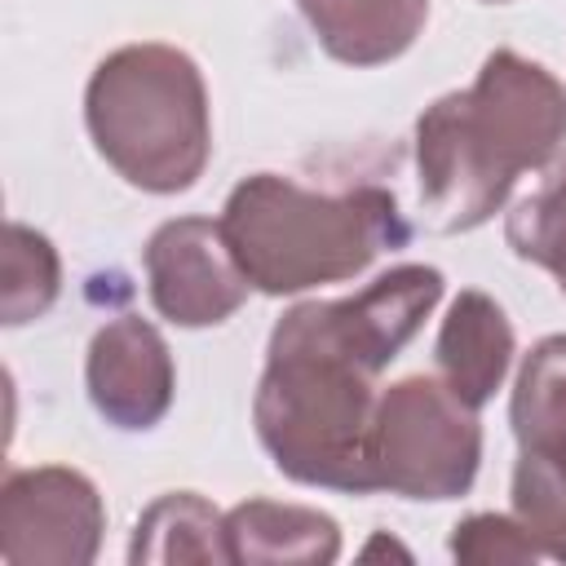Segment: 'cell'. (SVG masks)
I'll return each mask as SVG.
<instances>
[{
  "label": "cell",
  "instance_id": "cell-6",
  "mask_svg": "<svg viewBox=\"0 0 566 566\" xmlns=\"http://www.w3.org/2000/svg\"><path fill=\"white\" fill-rule=\"evenodd\" d=\"M102 535L106 504L88 473L35 464L0 482V557L9 566H88Z\"/></svg>",
  "mask_w": 566,
  "mask_h": 566
},
{
  "label": "cell",
  "instance_id": "cell-11",
  "mask_svg": "<svg viewBox=\"0 0 566 566\" xmlns=\"http://www.w3.org/2000/svg\"><path fill=\"white\" fill-rule=\"evenodd\" d=\"M318 49L340 66L402 57L429 22V0H296Z\"/></svg>",
  "mask_w": 566,
  "mask_h": 566
},
{
  "label": "cell",
  "instance_id": "cell-16",
  "mask_svg": "<svg viewBox=\"0 0 566 566\" xmlns=\"http://www.w3.org/2000/svg\"><path fill=\"white\" fill-rule=\"evenodd\" d=\"M504 243L517 261H531L553 279L566 274V150L539 168V186L504 217Z\"/></svg>",
  "mask_w": 566,
  "mask_h": 566
},
{
  "label": "cell",
  "instance_id": "cell-8",
  "mask_svg": "<svg viewBox=\"0 0 566 566\" xmlns=\"http://www.w3.org/2000/svg\"><path fill=\"white\" fill-rule=\"evenodd\" d=\"M84 389L93 411L119 433L155 429L177 394V363L164 332L142 314L106 318L84 354Z\"/></svg>",
  "mask_w": 566,
  "mask_h": 566
},
{
  "label": "cell",
  "instance_id": "cell-14",
  "mask_svg": "<svg viewBox=\"0 0 566 566\" xmlns=\"http://www.w3.org/2000/svg\"><path fill=\"white\" fill-rule=\"evenodd\" d=\"M509 424L517 451H539L566 469V336H544L517 367Z\"/></svg>",
  "mask_w": 566,
  "mask_h": 566
},
{
  "label": "cell",
  "instance_id": "cell-7",
  "mask_svg": "<svg viewBox=\"0 0 566 566\" xmlns=\"http://www.w3.org/2000/svg\"><path fill=\"white\" fill-rule=\"evenodd\" d=\"M146 292L159 318L172 327H217L234 318L252 292L239 270L221 221L212 217H172L164 221L142 252Z\"/></svg>",
  "mask_w": 566,
  "mask_h": 566
},
{
  "label": "cell",
  "instance_id": "cell-9",
  "mask_svg": "<svg viewBox=\"0 0 566 566\" xmlns=\"http://www.w3.org/2000/svg\"><path fill=\"white\" fill-rule=\"evenodd\" d=\"M442 292H447V279L438 265L407 261L376 274L354 296L318 301V314H323V327L380 376L416 340V332L424 327Z\"/></svg>",
  "mask_w": 566,
  "mask_h": 566
},
{
  "label": "cell",
  "instance_id": "cell-5",
  "mask_svg": "<svg viewBox=\"0 0 566 566\" xmlns=\"http://www.w3.org/2000/svg\"><path fill=\"white\" fill-rule=\"evenodd\" d=\"M482 469V424L442 376H402L380 389L371 420L376 491L402 500H460Z\"/></svg>",
  "mask_w": 566,
  "mask_h": 566
},
{
  "label": "cell",
  "instance_id": "cell-15",
  "mask_svg": "<svg viewBox=\"0 0 566 566\" xmlns=\"http://www.w3.org/2000/svg\"><path fill=\"white\" fill-rule=\"evenodd\" d=\"M62 292V256L49 234L27 221L4 226V287H0V323L22 327L44 318Z\"/></svg>",
  "mask_w": 566,
  "mask_h": 566
},
{
  "label": "cell",
  "instance_id": "cell-1",
  "mask_svg": "<svg viewBox=\"0 0 566 566\" xmlns=\"http://www.w3.org/2000/svg\"><path fill=\"white\" fill-rule=\"evenodd\" d=\"M566 142V84L513 53L482 57L469 88L442 93L416 119V190L420 221L433 234H469L486 226L513 195L522 172H539Z\"/></svg>",
  "mask_w": 566,
  "mask_h": 566
},
{
  "label": "cell",
  "instance_id": "cell-12",
  "mask_svg": "<svg viewBox=\"0 0 566 566\" xmlns=\"http://www.w3.org/2000/svg\"><path fill=\"white\" fill-rule=\"evenodd\" d=\"M226 544L234 566H327L340 557V522L310 504L252 495L226 513Z\"/></svg>",
  "mask_w": 566,
  "mask_h": 566
},
{
  "label": "cell",
  "instance_id": "cell-13",
  "mask_svg": "<svg viewBox=\"0 0 566 566\" xmlns=\"http://www.w3.org/2000/svg\"><path fill=\"white\" fill-rule=\"evenodd\" d=\"M133 566H230L226 513L199 491H168L150 500L128 539Z\"/></svg>",
  "mask_w": 566,
  "mask_h": 566
},
{
  "label": "cell",
  "instance_id": "cell-4",
  "mask_svg": "<svg viewBox=\"0 0 566 566\" xmlns=\"http://www.w3.org/2000/svg\"><path fill=\"white\" fill-rule=\"evenodd\" d=\"M93 150L146 195L190 190L212 159L203 71L177 44L142 40L106 53L84 84Z\"/></svg>",
  "mask_w": 566,
  "mask_h": 566
},
{
  "label": "cell",
  "instance_id": "cell-18",
  "mask_svg": "<svg viewBox=\"0 0 566 566\" xmlns=\"http://www.w3.org/2000/svg\"><path fill=\"white\" fill-rule=\"evenodd\" d=\"M447 553L473 566H504V562H539V544L513 513H469L451 526Z\"/></svg>",
  "mask_w": 566,
  "mask_h": 566
},
{
  "label": "cell",
  "instance_id": "cell-19",
  "mask_svg": "<svg viewBox=\"0 0 566 566\" xmlns=\"http://www.w3.org/2000/svg\"><path fill=\"white\" fill-rule=\"evenodd\" d=\"M557 292H562V296H566V274H562V279H557Z\"/></svg>",
  "mask_w": 566,
  "mask_h": 566
},
{
  "label": "cell",
  "instance_id": "cell-2",
  "mask_svg": "<svg viewBox=\"0 0 566 566\" xmlns=\"http://www.w3.org/2000/svg\"><path fill=\"white\" fill-rule=\"evenodd\" d=\"M376 380L380 376L323 327L318 301L283 310L252 394V429L274 469L296 486L371 495Z\"/></svg>",
  "mask_w": 566,
  "mask_h": 566
},
{
  "label": "cell",
  "instance_id": "cell-10",
  "mask_svg": "<svg viewBox=\"0 0 566 566\" xmlns=\"http://www.w3.org/2000/svg\"><path fill=\"white\" fill-rule=\"evenodd\" d=\"M513 354H517V336H513L504 305L478 287H464L447 305V318L433 340V363H438L442 385L460 402L482 411L504 385Z\"/></svg>",
  "mask_w": 566,
  "mask_h": 566
},
{
  "label": "cell",
  "instance_id": "cell-17",
  "mask_svg": "<svg viewBox=\"0 0 566 566\" xmlns=\"http://www.w3.org/2000/svg\"><path fill=\"white\" fill-rule=\"evenodd\" d=\"M509 504L526 535L539 544V553L566 562V469H557L539 451H517Z\"/></svg>",
  "mask_w": 566,
  "mask_h": 566
},
{
  "label": "cell",
  "instance_id": "cell-20",
  "mask_svg": "<svg viewBox=\"0 0 566 566\" xmlns=\"http://www.w3.org/2000/svg\"><path fill=\"white\" fill-rule=\"evenodd\" d=\"M486 4H509V0H486Z\"/></svg>",
  "mask_w": 566,
  "mask_h": 566
},
{
  "label": "cell",
  "instance_id": "cell-3",
  "mask_svg": "<svg viewBox=\"0 0 566 566\" xmlns=\"http://www.w3.org/2000/svg\"><path fill=\"white\" fill-rule=\"evenodd\" d=\"M217 221L239 270L265 296L349 283L385 252L411 243L398 195L371 181L310 190L283 172H252L226 195Z\"/></svg>",
  "mask_w": 566,
  "mask_h": 566
}]
</instances>
